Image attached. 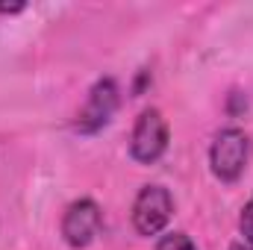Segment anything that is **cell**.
I'll list each match as a JSON object with an SVG mask.
<instances>
[{"instance_id":"52a82bcc","label":"cell","mask_w":253,"mask_h":250,"mask_svg":"<svg viewBox=\"0 0 253 250\" xmlns=\"http://www.w3.org/2000/svg\"><path fill=\"white\" fill-rule=\"evenodd\" d=\"M239 230H242V236H245V245H248V248H253V197L245 203V209H242Z\"/></svg>"},{"instance_id":"6da1fadb","label":"cell","mask_w":253,"mask_h":250,"mask_svg":"<svg viewBox=\"0 0 253 250\" xmlns=\"http://www.w3.org/2000/svg\"><path fill=\"white\" fill-rule=\"evenodd\" d=\"M248 159H251V138L245 129L227 126L215 135L212 150H209V165L221 183H236L245 174Z\"/></svg>"},{"instance_id":"ba28073f","label":"cell","mask_w":253,"mask_h":250,"mask_svg":"<svg viewBox=\"0 0 253 250\" xmlns=\"http://www.w3.org/2000/svg\"><path fill=\"white\" fill-rule=\"evenodd\" d=\"M27 6L24 3H0V12L3 15H18V12H24Z\"/></svg>"},{"instance_id":"277c9868","label":"cell","mask_w":253,"mask_h":250,"mask_svg":"<svg viewBox=\"0 0 253 250\" xmlns=\"http://www.w3.org/2000/svg\"><path fill=\"white\" fill-rule=\"evenodd\" d=\"M118 83L112 80V77H103V80H97L94 85H91V91H88V100H85V106L80 109V115H77V129L80 132H97V129H103V126L112 121V115H115V109H118Z\"/></svg>"},{"instance_id":"5b68a950","label":"cell","mask_w":253,"mask_h":250,"mask_svg":"<svg viewBox=\"0 0 253 250\" xmlns=\"http://www.w3.org/2000/svg\"><path fill=\"white\" fill-rule=\"evenodd\" d=\"M100 224H103V215H100V206L88 197L83 200H74L68 209H65L62 218V236L71 248H88L97 233H100Z\"/></svg>"},{"instance_id":"3957f363","label":"cell","mask_w":253,"mask_h":250,"mask_svg":"<svg viewBox=\"0 0 253 250\" xmlns=\"http://www.w3.org/2000/svg\"><path fill=\"white\" fill-rule=\"evenodd\" d=\"M168 150V124L159 109H144L132 126L129 138V153L141 165H153L162 153Z\"/></svg>"},{"instance_id":"8992f818","label":"cell","mask_w":253,"mask_h":250,"mask_svg":"<svg viewBox=\"0 0 253 250\" xmlns=\"http://www.w3.org/2000/svg\"><path fill=\"white\" fill-rule=\"evenodd\" d=\"M156 250H197V248H194V242L186 233H168V236L159 239Z\"/></svg>"},{"instance_id":"9c48e42d","label":"cell","mask_w":253,"mask_h":250,"mask_svg":"<svg viewBox=\"0 0 253 250\" xmlns=\"http://www.w3.org/2000/svg\"><path fill=\"white\" fill-rule=\"evenodd\" d=\"M230 250H253V248H248V245H233Z\"/></svg>"},{"instance_id":"7a4b0ae2","label":"cell","mask_w":253,"mask_h":250,"mask_svg":"<svg viewBox=\"0 0 253 250\" xmlns=\"http://www.w3.org/2000/svg\"><path fill=\"white\" fill-rule=\"evenodd\" d=\"M174 212V197L165 186H144L132 203V227L138 236H159Z\"/></svg>"}]
</instances>
